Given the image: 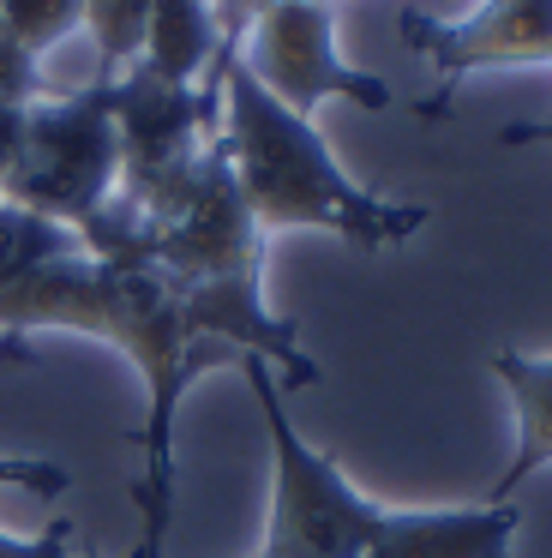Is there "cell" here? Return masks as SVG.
<instances>
[{"label": "cell", "instance_id": "cell-5", "mask_svg": "<svg viewBox=\"0 0 552 558\" xmlns=\"http://www.w3.org/2000/svg\"><path fill=\"white\" fill-rule=\"evenodd\" d=\"M288 114H307L319 102L343 97L367 114H384L396 102V90L384 78L360 73L336 54V0H276L271 13L252 19L247 43L235 54Z\"/></svg>", "mask_w": 552, "mask_h": 558}, {"label": "cell", "instance_id": "cell-14", "mask_svg": "<svg viewBox=\"0 0 552 558\" xmlns=\"http://www.w3.org/2000/svg\"><path fill=\"white\" fill-rule=\"evenodd\" d=\"M0 13H7V31L19 37V49L36 61L43 49H55L60 37L84 25V0H0Z\"/></svg>", "mask_w": 552, "mask_h": 558}, {"label": "cell", "instance_id": "cell-17", "mask_svg": "<svg viewBox=\"0 0 552 558\" xmlns=\"http://www.w3.org/2000/svg\"><path fill=\"white\" fill-rule=\"evenodd\" d=\"M0 558H96V553H72V522H48L31 541L0 534ZM127 558H139V553H127Z\"/></svg>", "mask_w": 552, "mask_h": 558}, {"label": "cell", "instance_id": "cell-2", "mask_svg": "<svg viewBox=\"0 0 552 558\" xmlns=\"http://www.w3.org/2000/svg\"><path fill=\"white\" fill-rule=\"evenodd\" d=\"M223 145L235 162L240 198L264 234L324 229L360 253H384V246L415 241L427 222V205L379 198L348 181L319 126L307 114H288L240 61L223 78Z\"/></svg>", "mask_w": 552, "mask_h": 558}, {"label": "cell", "instance_id": "cell-4", "mask_svg": "<svg viewBox=\"0 0 552 558\" xmlns=\"http://www.w3.org/2000/svg\"><path fill=\"white\" fill-rule=\"evenodd\" d=\"M120 186V133H115V85L96 78L84 90H48L24 109L19 162L0 181L7 205L79 234Z\"/></svg>", "mask_w": 552, "mask_h": 558}, {"label": "cell", "instance_id": "cell-9", "mask_svg": "<svg viewBox=\"0 0 552 558\" xmlns=\"http://www.w3.org/2000/svg\"><path fill=\"white\" fill-rule=\"evenodd\" d=\"M492 373L511 390L516 409V450L504 462L499 486L487 505H511V493L523 481H535L540 469H552V354H523V349H492Z\"/></svg>", "mask_w": 552, "mask_h": 558}, {"label": "cell", "instance_id": "cell-10", "mask_svg": "<svg viewBox=\"0 0 552 558\" xmlns=\"http://www.w3.org/2000/svg\"><path fill=\"white\" fill-rule=\"evenodd\" d=\"M216 54H223V25H216L211 0H151L139 66H151L168 85L199 90V78L216 66Z\"/></svg>", "mask_w": 552, "mask_h": 558}, {"label": "cell", "instance_id": "cell-8", "mask_svg": "<svg viewBox=\"0 0 552 558\" xmlns=\"http://www.w3.org/2000/svg\"><path fill=\"white\" fill-rule=\"evenodd\" d=\"M516 522L511 505H451V510H384L367 558H516Z\"/></svg>", "mask_w": 552, "mask_h": 558}, {"label": "cell", "instance_id": "cell-1", "mask_svg": "<svg viewBox=\"0 0 552 558\" xmlns=\"http://www.w3.org/2000/svg\"><path fill=\"white\" fill-rule=\"evenodd\" d=\"M31 330H84L103 337L139 366L144 378V474L132 493L156 498L163 510H175V414L187 397L192 373L211 361H223L216 349H204L199 313H192L187 289L168 270H156L151 258H91L72 253L43 265L36 277L12 282L0 294V337L19 342Z\"/></svg>", "mask_w": 552, "mask_h": 558}, {"label": "cell", "instance_id": "cell-15", "mask_svg": "<svg viewBox=\"0 0 552 558\" xmlns=\"http://www.w3.org/2000/svg\"><path fill=\"white\" fill-rule=\"evenodd\" d=\"M0 90H7V97H19V102H36V97H48V90H55L43 73H36L31 54L19 49V37L7 31V13H0Z\"/></svg>", "mask_w": 552, "mask_h": 558}, {"label": "cell", "instance_id": "cell-16", "mask_svg": "<svg viewBox=\"0 0 552 558\" xmlns=\"http://www.w3.org/2000/svg\"><path fill=\"white\" fill-rule=\"evenodd\" d=\"M0 486H19L36 498H60L72 486L67 462H43V457H0Z\"/></svg>", "mask_w": 552, "mask_h": 558}, {"label": "cell", "instance_id": "cell-11", "mask_svg": "<svg viewBox=\"0 0 552 558\" xmlns=\"http://www.w3.org/2000/svg\"><path fill=\"white\" fill-rule=\"evenodd\" d=\"M72 253H84V241L72 229H60V222L36 217L24 205H0V294L12 282L36 277L43 265H55V258H72Z\"/></svg>", "mask_w": 552, "mask_h": 558}, {"label": "cell", "instance_id": "cell-18", "mask_svg": "<svg viewBox=\"0 0 552 558\" xmlns=\"http://www.w3.org/2000/svg\"><path fill=\"white\" fill-rule=\"evenodd\" d=\"M132 505H139V529H144L132 553H139V558H163V534H168V517H175V510H163L156 498H144V493H132Z\"/></svg>", "mask_w": 552, "mask_h": 558}, {"label": "cell", "instance_id": "cell-12", "mask_svg": "<svg viewBox=\"0 0 552 558\" xmlns=\"http://www.w3.org/2000/svg\"><path fill=\"white\" fill-rule=\"evenodd\" d=\"M144 19L151 0H84V25L103 49V78H120L144 54Z\"/></svg>", "mask_w": 552, "mask_h": 558}, {"label": "cell", "instance_id": "cell-19", "mask_svg": "<svg viewBox=\"0 0 552 558\" xmlns=\"http://www.w3.org/2000/svg\"><path fill=\"white\" fill-rule=\"evenodd\" d=\"M24 109H31V102H19V97H7V90H0V181H7V169L19 162V145H24Z\"/></svg>", "mask_w": 552, "mask_h": 558}, {"label": "cell", "instance_id": "cell-7", "mask_svg": "<svg viewBox=\"0 0 552 558\" xmlns=\"http://www.w3.org/2000/svg\"><path fill=\"white\" fill-rule=\"evenodd\" d=\"M403 43L432 66V97L420 102V114H444L451 109V90L468 73H487V66H540L552 61V0H480L468 19L444 25L432 13L408 7L396 19Z\"/></svg>", "mask_w": 552, "mask_h": 558}, {"label": "cell", "instance_id": "cell-6", "mask_svg": "<svg viewBox=\"0 0 552 558\" xmlns=\"http://www.w3.org/2000/svg\"><path fill=\"white\" fill-rule=\"evenodd\" d=\"M115 85V133H120V186L115 198L132 210H151L163 193H175L180 174L199 162V150L211 145L204 126L199 90L192 85H168L151 66L132 61Z\"/></svg>", "mask_w": 552, "mask_h": 558}, {"label": "cell", "instance_id": "cell-3", "mask_svg": "<svg viewBox=\"0 0 552 558\" xmlns=\"http://www.w3.org/2000/svg\"><path fill=\"white\" fill-rule=\"evenodd\" d=\"M252 397H259L264 433H271V522L252 558H367L372 534H379L384 510L379 498H367L324 450H312L295 433L283 402V378L271 361L240 354Z\"/></svg>", "mask_w": 552, "mask_h": 558}, {"label": "cell", "instance_id": "cell-13", "mask_svg": "<svg viewBox=\"0 0 552 558\" xmlns=\"http://www.w3.org/2000/svg\"><path fill=\"white\" fill-rule=\"evenodd\" d=\"M211 7H216V25H223V54H216V66L199 78V109H204V126L223 133V78H228V66H235L240 43H247L252 19L271 13L276 0H211Z\"/></svg>", "mask_w": 552, "mask_h": 558}, {"label": "cell", "instance_id": "cell-21", "mask_svg": "<svg viewBox=\"0 0 552 558\" xmlns=\"http://www.w3.org/2000/svg\"><path fill=\"white\" fill-rule=\"evenodd\" d=\"M0 205H7V198H0Z\"/></svg>", "mask_w": 552, "mask_h": 558}, {"label": "cell", "instance_id": "cell-20", "mask_svg": "<svg viewBox=\"0 0 552 558\" xmlns=\"http://www.w3.org/2000/svg\"><path fill=\"white\" fill-rule=\"evenodd\" d=\"M499 145H552V114H547V121H516V126H504Z\"/></svg>", "mask_w": 552, "mask_h": 558}]
</instances>
